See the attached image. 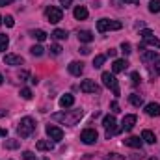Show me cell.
Wrapping results in <instances>:
<instances>
[{
    "instance_id": "1",
    "label": "cell",
    "mask_w": 160,
    "mask_h": 160,
    "mask_svg": "<svg viewBox=\"0 0 160 160\" xmlns=\"http://www.w3.org/2000/svg\"><path fill=\"white\" fill-rule=\"evenodd\" d=\"M84 118V110H63V112H58V114H52V119L60 121L62 125H67V127H73L77 125L80 119Z\"/></svg>"
},
{
    "instance_id": "2",
    "label": "cell",
    "mask_w": 160,
    "mask_h": 160,
    "mask_svg": "<svg viewBox=\"0 0 160 160\" xmlns=\"http://www.w3.org/2000/svg\"><path fill=\"white\" fill-rule=\"evenodd\" d=\"M34 130H36V121L32 119V118H22V119L19 121L17 132H19L21 138H28V136H32Z\"/></svg>"
},
{
    "instance_id": "3",
    "label": "cell",
    "mask_w": 160,
    "mask_h": 160,
    "mask_svg": "<svg viewBox=\"0 0 160 160\" xmlns=\"http://www.w3.org/2000/svg\"><path fill=\"white\" fill-rule=\"evenodd\" d=\"M121 28H123V24L119 21H112V19H99L97 21V30L101 34H104L108 30H121Z\"/></svg>"
},
{
    "instance_id": "4",
    "label": "cell",
    "mask_w": 160,
    "mask_h": 160,
    "mask_svg": "<svg viewBox=\"0 0 160 160\" xmlns=\"http://www.w3.org/2000/svg\"><path fill=\"white\" fill-rule=\"evenodd\" d=\"M102 84L108 88V89H112V93L116 95V97H119V84H118V78H116V75L114 73H102Z\"/></svg>"
},
{
    "instance_id": "5",
    "label": "cell",
    "mask_w": 160,
    "mask_h": 160,
    "mask_svg": "<svg viewBox=\"0 0 160 160\" xmlns=\"http://www.w3.org/2000/svg\"><path fill=\"white\" fill-rule=\"evenodd\" d=\"M140 36H142V39H143V47H153V48H160V39L151 32V30H142L140 32Z\"/></svg>"
},
{
    "instance_id": "6",
    "label": "cell",
    "mask_w": 160,
    "mask_h": 160,
    "mask_svg": "<svg viewBox=\"0 0 160 160\" xmlns=\"http://www.w3.org/2000/svg\"><path fill=\"white\" fill-rule=\"evenodd\" d=\"M45 15H47L48 22L56 24V22H60V21H62V17H63V11H62L60 8H56V6H48V8L45 9Z\"/></svg>"
},
{
    "instance_id": "7",
    "label": "cell",
    "mask_w": 160,
    "mask_h": 160,
    "mask_svg": "<svg viewBox=\"0 0 160 160\" xmlns=\"http://www.w3.org/2000/svg\"><path fill=\"white\" fill-rule=\"evenodd\" d=\"M102 127L106 128V136L110 138V136H114V134H118L121 128L116 127V118L114 116H104V119H102Z\"/></svg>"
},
{
    "instance_id": "8",
    "label": "cell",
    "mask_w": 160,
    "mask_h": 160,
    "mask_svg": "<svg viewBox=\"0 0 160 160\" xmlns=\"http://www.w3.org/2000/svg\"><path fill=\"white\" fill-rule=\"evenodd\" d=\"M47 136L52 140V142H60V140H63V130L60 128V127H56V125H47Z\"/></svg>"
},
{
    "instance_id": "9",
    "label": "cell",
    "mask_w": 160,
    "mask_h": 160,
    "mask_svg": "<svg viewBox=\"0 0 160 160\" xmlns=\"http://www.w3.org/2000/svg\"><path fill=\"white\" fill-rule=\"evenodd\" d=\"M80 91L82 93H99L101 91V86L93 80H82L80 84Z\"/></svg>"
},
{
    "instance_id": "10",
    "label": "cell",
    "mask_w": 160,
    "mask_h": 160,
    "mask_svg": "<svg viewBox=\"0 0 160 160\" xmlns=\"http://www.w3.org/2000/svg\"><path fill=\"white\" fill-rule=\"evenodd\" d=\"M97 138H99V134H97L95 128H86V130H82V134H80V140H82L84 143H88V145L95 143Z\"/></svg>"
},
{
    "instance_id": "11",
    "label": "cell",
    "mask_w": 160,
    "mask_h": 160,
    "mask_svg": "<svg viewBox=\"0 0 160 160\" xmlns=\"http://www.w3.org/2000/svg\"><path fill=\"white\" fill-rule=\"evenodd\" d=\"M134 125H136V116H134V114H128V116H125L123 121H121V130L128 132V130L134 128Z\"/></svg>"
},
{
    "instance_id": "12",
    "label": "cell",
    "mask_w": 160,
    "mask_h": 160,
    "mask_svg": "<svg viewBox=\"0 0 160 160\" xmlns=\"http://www.w3.org/2000/svg\"><path fill=\"white\" fill-rule=\"evenodd\" d=\"M4 63L6 65H22L24 60H22V56H17V54H6L4 56Z\"/></svg>"
},
{
    "instance_id": "13",
    "label": "cell",
    "mask_w": 160,
    "mask_h": 160,
    "mask_svg": "<svg viewBox=\"0 0 160 160\" xmlns=\"http://www.w3.org/2000/svg\"><path fill=\"white\" fill-rule=\"evenodd\" d=\"M140 58H142V62H145V63H149V62H155L157 58H158V50H142V54H140Z\"/></svg>"
},
{
    "instance_id": "14",
    "label": "cell",
    "mask_w": 160,
    "mask_h": 160,
    "mask_svg": "<svg viewBox=\"0 0 160 160\" xmlns=\"http://www.w3.org/2000/svg\"><path fill=\"white\" fill-rule=\"evenodd\" d=\"M123 143H125L127 147H132V149H142V145H143V140H140L138 136H130V138L123 140Z\"/></svg>"
},
{
    "instance_id": "15",
    "label": "cell",
    "mask_w": 160,
    "mask_h": 160,
    "mask_svg": "<svg viewBox=\"0 0 160 160\" xmlns=\"http://www.w3.org/2000/svg\"><path fill=\"white\" fill-rule=\"evenodd\" d=\"M67 69H69V73H71L73 77H80V75L84 73V63H82V62H71Z\"/></svg>"
},
{
    "instance_id": "16",
    "label": "cell",
    "mask_w": 160,
    "mask_h": 160,
    "mask_svg": "<svg viewBox=\"0 0 160 160\" xmlns=\"http://www.w3.org/2000/svg\"><path fill=\"white\" fill-rule=\"evenodd\" d=\"M127 67H128V62H127V60H114V63H112V73H114V75L123 73Z\"/></svg>"
},
{
    "instance_id": "17",
    "label": "cell",
    "mask_w": 160,
    "mask_h": 160,
    "mask_svg": "<svg viewBox=\"0 0 160 160\" xmlns=\"http://www.w3.org/2000/svg\"><path fill=\"white\" fill-rule=\"evenodd\" d=\"M145 114L151 116V118H158L160 116V104H157V102H149V104L145 106Z\"/></svg>"
},
{
    "instance_id": "18",
    "label": "cell",
    "mask_w": 160,
    "mask_h": 160,
    "mask_svg": "<svg viewBox=\"0 0 160 160\" xmlns=\"http://www.w3.org/2000/svg\"><path fill=\"white\" fill-rule=\"evenodd\" d=\"M36 149L38 151H52L54 149V142H50V140H39L36 143Z\"/></svg>"
},
{
    "instance_id": "19",
    "label": "cell",
    "mask_w": 160,
    "mask_h": 160,
    "mask_svg": "<svg viewBox=\"0 0 160 160\" xmlns=\"http://www.w3.org/2000/svg\"><path fill=\"white\" fill-rule=\"evenodd\" d=\"M142 140L145 142V143H157V136H155V132L153 130H149V128H145L143 132H142Z\"/></svg>"
},
{
    "instance_id": "20",
    "label": "cell",
    "mask_w": 160,
    "mask_h": 160,
    "mask_svg": "<svg viewBox=\"0 0 160 160\" xmlns=\"http://www.w3.org/2000/svg\"><path fill=\"white\" fill-rule=\"evenodd\" d=\"M75 104V97L71 95V93H67V95H63L62 99H60V106L62 108H71Z\"/></svg>"
},
{
    "instance_id": "21",
    "label": "cell",
    "mask_w": 160,
    "mask_h": 160,
    "mask_svg": "<svg viewBox=\"0 0 160 160\" xmlns=\"http://www.w3.org/2000/svg\"><path fill=\"white\" fill-rule=\"evenodd\" d=\"M73 13H75V19H78V21L88 19V8H86V6H77Z\"/></svg>"
},
{
    "instance_id": "22",
    "label": "cell",
    "mask_w": 160,
    "mask_h": 160,
    "mask_svg": "<svg viewBox=\"0 0 160 160\" xmlns=\"http://www.w3.org/2000/svg\"><path fill=\"white\" fill-rule=\"evenodd\" d=\"M78 41L80 43H91L93 41V34L89 30H80L78 32Z\"/></svg>"
},
{
    "instance_id": "23",
    "label": "cell",
    "mask_w": 160,
    "mask_h": 160,
    "mask_svg": "<svg viewBox=\"0 0 160 160\" xmlns=\"http://www.w3.org/2000/svg\"><path fill=\"white\" fill-rule=\"evenodd\" d=\"M128 101H130L132 106H138V108L143 104V99H142V95H138V93H130V95H128Z\"/></svg>"
},
{
    "instance_id": "24",
    "label": "cell",
    "mask_w": 160,
    "mask_h": 160,
    "mask_svg": "<svg viewBox=\"0 0 160 160\" xmlns=\"http://www.w3.org/2000/svg\"><path fill=\"white\" fill-rule=\"evenodd\" d=\"M52 38H54V39H58V41H63V39H67V32H65V30L56 28V30L52 32Z\"/></svg>"
},
{
    "instance_id": "25",
    "label": "cell",
    "mask_w": 160,
    "mask_h": 160,
    "mask_svg": "<svg viewBox=\"0 0 160 160\" xmlns=\"http://www.w3.org/2000/svg\"><path fill=\"white\" fill-rule=\"evenodd\" d=\"M30 34H32L34 39H38V41H45L47 39V32H43V30H32Z\"/></svg>"
},
{
    "instance_id": "26",
    "label": "cell",
    "mask_w": 160,
    "mask_h": 160,
    "mask_svg": "<svg viewBox=\"0 0 160 160\" xmlns=\"http://www.w3.org/2000/svg\"><path fill=\"white\" fill-rule=\"evenodd\" d=\"M104 60H106V56H102V54H97V56L93 58V67H95V69H99V67H102V63H104Z\"/></svg>"
},
{
    "instance_id": "27",
    "label": "cell",
    "mask_w": 160,
    "mask_h": 160,
    "mask_svg": "<svg viewBox=\"0 0 160 160\" xmlns=\"http://www.w3.org/2000/svg\"><path fill=\"white\" fill-rule=\"evenodd\" d=\"M6 149H19L21 147V142L19 140H6Z\"/></svg>"
},
{
    "instance_id": "28",
    "label": "cell",
    "mask_w": 160,
    "mask_h": 160,
    "mask_svg": "<svg viewBox=\"0 0 160 160\" xmlns=\"http://www.w3.org/2000/svg\"><path fill=\"white\" fill-rule=\"evenodd\" d=\"M149 11L151 13H160V0H151L149 2Z\"/></svg>"
},
{
    "instance_id": "29",
    "label": "cell",
    "mask_w": 160,
    "mask_h": 160,
    "mask_svg": "<svg viewBox=\"0 0 160 160\" xmlns=\"http://www.w3.org/2000/svg\"><path fill=\"white\" fill-rule=\"evenodd\" d=\"M8 45H9V38L6 34H0V50H6Z\"/></svg>"
},
{
    "instance_id": "30",
    "label": "cell",
    "mask_w": 160,
    "mask_h": 160,
    "mask_svg": "<svg viewBox=\"0 0 160 160\" xmlns=\"http://www.w3.org/2000/svg\"><path fill=\"white\" fill-rule=\"evenodd\" d=\"M102 160H125V155H119V153H108Z\"/></svg>"
},
{
    "instance_id": "31",
    "label": "cell",
    "mask_w": 160,
    "mask_h": 160,
    "mask_svg": "<svg viewBox=\"0 0 160 160\" xmlns=\"http://www.w3.org/2000/svg\"><path fill=\"white\" fill-rule=\"evenodd\" d=\"M30 52H32L34 56H43V52H45V48H43L41 45H34V47L30 48Z\"/></svg>"
},
{
    "instance_id": "32",
    "label": "cell",
    "mask_w": 160,
    "mask_h": 160,
    "mask_svg": "<svg viewBox=\"0 0 160 160\" xmlns=\"http://www.w3.org/2000/svg\"><path fill=\"white\" fill-rule=\"evenodd\" d=\"M121 52H123L125 56H128V54L132 52V50H130V43H127V41H123V43H121Z\"/></svg>"
},
{
    "instance_id": "33",
    "label": "cell",
    "mask_w": 160,
    "mask_h": 160,
    "mask_svg": "<svg viewBox=\"0 0 160 160\" xmlns=\"http://www.w3.org/2000/svg\"><path fill=\"white\" fill-rule=\"evenodd\" d=\"M21 97L28 101V99H32V91H30L28 88H24V89H21Z\"/></svg>"
},
{
    "instance_id": "34",
    "label": "cell",
    "mask_w": 160,
    "mask_h": 160,
    "mask_svg": "<svg viewBox=\"0 0 160 160\" xmlns=\"http://www.w3.org/2000/svg\"><path fill=\"white\" fill-rule=\"evenodd\" d=\"M22 158L24 160H38V157H36L32 151H24V153H22Z\"/></svg>"
},
{
    "instance_id": "35",
    "label": "cell",
    "mask_w": 160,
    "mask_h": 160,
    "mask_svg": "<svg viewBox=\"0 0 160 160\" xmlns=\"http://www.w3.org/2000/svg\"><path fill=\"white\" fill-rule=\"evenodd\" d=\"M130 78H132V84H136V86H138V84L142 82V77H140V73H136V71H134V73L130 75Z\"/></svg>"
},
{
    "instance_id": "36",
    "label": "cell",
    "mask_w": 160,
    "mask_h": 160,
    "mask_svg": "<svg viewBox=\"0 0 160 160\" xmlns=\"http://www.w3.org/2000/svg\"><path fill=\"white\" fill-rule=\"evenodd\" d=\"M50 52H52L54 56H60V54H62V47H60V45H52V47H50Z\"/></svg>"
},
{
    "instance_id": "37",
    "label": "cell",
    "mask_w": 160,
    "mask_h": 160,
    "mask_svg": "<svg viewBox=\"0 0 160 160\" xmlns=\"http://www.w3.org/2000/svg\"><path fill=\"white\" fill-rule=\"evenodd\" d=\"M4 22H6V26H9V28L15 24V21H13V17H11V15H8V17L4 19Z\"/></svg>"
},
{
    "instance_id": "38",
    "label": "cell",
    "mask_w": 160,
    "mask_h": 160,
    "mask_svg": "<svg viewBox=\"0 0 160 160\" xmlns=\"http://www.w3.org/2000/svg\"><path fill=\"white\" fill-rule=\"evenodd\" d=\"M110 108H112V112H114V114H118V112H119V104H118V101H114V102L110 104Z\"/></svg>"
},
{
    "instance_id": "39",
    "label": "cell",
    "mask_w": 160,
    "mask_h": 160,
    "mask_svg": "<svg viewBox=\"0 0 160 160\" xmlns=\"http://www.w3.org/2000/svg\"><path fill=\"white\" fill-rule=\"evenodd\" d=\"M116 54H118V50H116V48H108V50H106V56H110V58H114Z\"/></svg>"
},
{
    "instance_id": "40",
    "label": "cell",
    "mask_w": 160,
    "mask_h": 160,
    "mask_svg": "<svg viewBox=\"0 0 160 160\" xmlns=\"http://www.w3.org/2000/svg\"><path fill=\"white\" fill-rule=\"evenodd\" d=\"M155 71H157V75H160V58L155 62Z\"/></svg>"
},
{
    "instance_id": "41",
    "label": "cell",
    "mask_w": 160,
    "mask_h": 160,
    "mask_svg": "<svg viewBox=\"0 0 160 160\" xmlns=\"http://www.w3.org/2000/svg\"><path fill=\"white\" fill-rule=\"evenodd\" d=\"M62 2V6H65V8H69L71 4H73V0H60Z\"/></svg>"
},
{
    "instance_id": "42",
    "label": "cell",
    "mask_w": 160,
    "mask_h": 160,
    "mask_svg": "<svg viewBox=\"0 0 160 160\" xmlns=\"http://www.w3.org/2000/svg\"><path fill=\"white\" fill-rule=\"evenodd\" d=\"M80 52H82V54H89V48H88V47H82Z\"/></svg>"
},
{
    "instance_id": "43",
    "label": "cell",
    "mask_w": 160,
    "mask_h": 160,
    "mask_svg": "<svg viewBox=\"0 0 160 160\" xmlns=\"http://www.w3.org/2000/svg\"><path fill=\"white\" fill-rule=\"evenodd\" d=\"M4 136H8V130L6 128H0V138H4Z\"/></svg>"
},
{
    "instance_id": "44",
    "label": "cell",
    "mask_w": 160,
    "mask_h": 160,
    "mask_svg": "<svg viewBox=\"0 0 160 160\" xmlns=\"http://www.w3.org/2000/svg\"><path fill=\"white\" fill-rule=\"evenodd\" d=\"M19 78H28V73H26V71H22V73H21V75H19Z\"/></svg>"
},
{
    "instance_id": "45",
    "label": "cell",
    "mask_w": 160,
    "mask_h": 160,
    "mask_svg": "<svg viewBox=\"0 0 160 160\" xmlns=\"http://www.w3.org/2000/svg\"><path fill=\"white\" fill-rule=\"evenodd\" d=\"M123 2H125V4H138L140 0H123Z\"/></svg>"
},
{
    "instance_id": "46",
    "label": "cell",
    "mask_w": 160,
    "mask_h": 160,
    "mask_svg": "<svg viewBox=\"0 0 160 160\" xmlns=\"http://www.w3.org/2000/svg\"><path fill=\"white\" fill-rule=\"evenodd\" d=\"M9 2H11V0H0V6H8Z\"/></svg>"
},
{
    "instance_id": "47",
    "label": "cell",
    "mask_w": 160,
    "mask_h": 160,
    "mask_svg": "<svg viewBox=\"0 0 160 160\" xmlns=\"http://www.w3.org/2000/svg\"><path fill=\"white\" fill-rule=\"evenodd\" d=\"M6 114H8V112H6V110H0V118H4V116H6Z\"/></svg>"
},
{
    "instance_id": "48",
    "label": "cell",
    "mask_w": 160,
    "mask_h": 160,
    "mask_svg": "<svg viewBox=\"0 0 160 160\" xmlns=\"http://www.w3.org/2000/svg\"><path fill=\"white\" fill-rule=\"evenodd\" d=\"M147 160H158V158L157 157H151V158H147Z\"/></svg>"
},
{
    "instance_id": "49",
    "label": "cell",
    "mask_w": 160,
    "mask_h": 160,
    "mask_svg": "<svg viewBox=\"0 0 160 160\" xmlns=\"http://www.w3.org/2000/svg\"><path fill=\"white\" fill-rule=\"evenodd\" d=\"M2 82H4V77H2V75H0V84H2Z\"/></svg>"
},
{
    "instance_id": "50",
    "label": "cell",
    "mask_w": 160,
    "mask_h": 160,
    "mask_svg": "<svg viewBox=\"0 0 160 160\" xmlns=\"http://www.w3.org/2000/svg\"><path fill=\"white\" fill-rule=\"evenodd\" d=\"M2 22H4V19H2V17H0V26H2Z\"/></svg>"
}]
</instances>
